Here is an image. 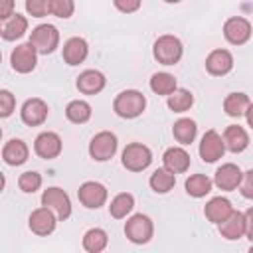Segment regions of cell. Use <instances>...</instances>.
<instances>
[{
  "label": "cell",
  "instance_id": "obj_1",
  "mask_svg": "<svg viewBox=\"0 0 253 253\" xmlns=\"http://www.w3.org/2000/svg\"><path fill=\"white\" fill-rule=\"evenodd\" d=\"M144 107H146V99L136 89H126V91L119 93L117 99H115V103H113L115 113L119 117H123V119H134V117H138L144 111Z\"/></svg>",
  "mask_w": 253,
  "mask_h": 253
},
{
  "label": "cell",
  "instance_id": "obj_2",
  "mask_svg": "<svg viewBox=\"0 0 253 253\" xmlns=\"http://www.w3.org/2000/svg\"><path fill=\"white\" fill-rule=\"evenodd\" d=\"M182 51H184L182 42L176 36H160L154 42V57L158 59V63L174 65L180 61Z\"/></svg>",
  "mask_w": 253,
  "mask_h": 253
},
{
  "label": "cell",
  "instance_id": "obj_3",
  "mask_svg": "<svg viewBox=\"0 0 253 253\" xmlns=\"http://www.w3.org/2000/svg\"><path fill=\"white\" fill-rule=\"evenodd\" d=\"M30 43L38 49V53H51L59 43V32L51 24H40L32 30Z\"/></svg>",
  "mask_w": 253,
  "mask_h": 253
},
{
  "label": "cell",
  "instance_id": "obj_4",
  "mask_svg": "<svg viewBox=\"0 0 253 253\" xmlns=\"http://www.w3.org/2000/svg\"><path fill=\"white\" fill-rule=\"evenodd\" d=\"M152 162V152L140 142H132L123 150V166L130 172H140Z\"/></svg>",
  "mask_w": 253,
  "mask_h": 253
},
{
  "label": "cell",
  "instance_id": "obj_5",
  "mask_svg": "<svg viewBox=\"0 0 253 253\" xmlns=\"http://www.w3.org/2000/svg\"><path fill=\"white\" fill-rule=\"evenodd\" d=\"M117 152V136L109 130H103L99 134H95L89 142V154L93 160L105 162L109 158H113V154Z\"/></svg>",
  "mask_w": 253,
  "mask_h": 253
},
{
  "label": "cell",
  "instance_id": "obj_6",
  "mask_svg": "<svg viewBox=\"0 0 253 253\" xmlns=\"http://www.w3.org/2000/svg\"><path fill=\"white\" fill-rule=\"evenodd\" d=\"M152 233H154V225H152L150 217L142 215V213H134L125 225V235L132 243H146V241H150Z\"/></svg>",
  "mask_w": 253,
  "mask_h": 253
},
{
  "label": "cell",
  "instance_id": "obj_7",
  "mask_svg": "<svg viewBox=\"0 0 253 253\" xmlns=\"http://www.w3.org/2000/svg\"><path fill=\"white\" fill-rule=\"evenodd\" d=\"M223 36L233 45H243L251 38V24L241 16H233L223 24Z\"/></svg>",
  "mask_w": 253,
  "mask_h": 253
},
{
  "label": "cell",
  "instance_id": "obj_8",
  "mask_svg": "<svg viewBox=\"0 0 253 253\" xmlns=\"http://www.w3.org/2000/svg\"><path fill=\"white\" fill-rule=\"evenodd\" d=\"M12 67L20 73H30L36 63H38V49L28 42V43H20L14 47L12 55H10Z\"/></svg>",
  "mask_w": 253,
  "mask_h": 253
},
{
  "label": "cell",
  "instance_id": "obj_9",
  "mask_svg": "<svg viewBox=\"0 0 253 253\" xmlns=\"http://www.w3.org/2000/svg\"><path fill=\"white\" fill-rule=\"evenodd\" d=\"M42 204L47 206L49 210H53L57 213L59 219H67L71 215V202L69 196L61 190V188H47L42 196Z\"/></svg>",
  "mask_w": 253,
  "mask_h": 253
},
{
  "label": "cell",
  "instance_id": "obj_10",
  "mask_svg": "<svg viewBox=\"0 0 253 253\" xmlns=\"http://www.w3.org/2000/svg\"><path fill=\"white\" fill-rule=\"evenodd\" d=\"M225 152V142L223 138L215 132V130H208L204 136H202V142H200V156L204 162H215L223 156Z\"/></svg>",
  "mask_w": 253,
  "mask_h": 253
},
{
  "label": "cell",
  "instance_id": "obj_11",
  "mask_svg": "<svg viewBox=\"0 0 253 253\" xmlns=\"http://www.w3.org/2000/svg\"><path fill=\"white\" fill-rule=\"evenodd\" d=\"M77 196L85 208H101L107 200V188L99 182H85L81 184Z\"/></svg>",
  "mask_w": 253,
  "mask_h": 253
},
{
  "label": "cell",
  "instance_id": "obj_12",
  "mask_svg": "<svg viewBox=\"0 0 253 253\" xmlns=\"http://www.w3.org/2000/svg\"><path fill=\"white\" fill-rule=\"evenodd\" d=\"M30 229L38 235H49L55 229L53 210H49L47 206H42V208L34 210L32 215H30Z\"/></svg>",
  "mask_w": 253,
  "mask_h": 253
},
{
  "label": "cell",
  "instance_id": "obj_13",
  "mask_svg": "<svg viewBox=\"0 0 253 253\" xmlns=\"http://www.w3.org/2000/svg\"><path fill=\"white\" fill-rule=\"evenodd\" d=\"M34 148H36V154L42 156V158H55L59 152H61V138L51 132V130H45L42 134L36 136V142H34Z\"/></svg>",
  "mask_w": 253,
  "mask_h": 253
},
{
  "label": "cell",
  "instance_id": "obj_14",
  "mask_svg": "<svg viewBox=\"0 0 253 253\" xmlns=\"http://www.w3.org/2000/svg\"><path fill=\"white\" fill-rule=\"evenodd\" d=\"M241 178H243V174H241L239 166L227 162V164L217 168V172H215V186L219 190H227L229 192V190H235L241 184Z\"/></svg>",
  "mask_w": 253,
  "mask_h": 253
},
{
  "label": "cell",
  "instance_id": "obj_15",
  "mask_svg": "<svg viewBox=\"0 0 253 253\" xmlns=\"http://www.w3.org/2000/svg\"><path fill=\"white\" fill-rule=\"evenodd\" d=\"M233 67V55L227 49H213L206 59V69L211 75H225Z\"/></svg>",
  "mask_w": 253,
  "mask_h": 253
},
{
  "label": "cell",
  "instance_id": "obj_16",
  "mask_svg": "<svg viewBox=\"0 0 253 253\" xmlns=\"http://www.w3.org/2000/svg\"><path fill=\"white\" fill-rule=\"evenodd\" d=\"M47 119V105L42 99H28L22 107V121L30 126L42 125Z\"/></svg>",
  "mask_w": 253,
  "mask_h": 253
},
{
  "label": "cell",
  "instance_id": "obj_17",
  "mask_svg": "<svg viewBox=\"0 0 253 253\" xmlns=\"http://www.w3.org/2000/svg\"><path fill=\"white\" fill-rule=\"evenodd\" d=\"M87 53H89V47H87V42L83 38H69L63 45V59L69 65L83 63Z\"/></svg>",
  "mask_w": 253,
  "mask_h": 253
},
{
  "label": "cell",
  "instance_id": "obj_18",
  "mask_svg": "<svg viewBox=\"0 0 253 253\" xmlns=\"http://www.w3.org/2000/svg\"><path fill=\"white\" fill-rule=\"evenodd\" d=\"M28 146H26V142L24 140H20V138H12V140H8L6 144H4V148H2V158H4V162L6 164H10V166H20V164H24L26 160H28Z\"/></svg>",
  "mask_w": 253,
  "mask_h": 253
},
{
  "label": "cell",
  "instance_id": "obj_19",
  "mask_svg": "<svg viewBox=\"0 0 253 253\" xmlns=\"http://www.w3.org/2000/svg\"><path fill=\"white\" fill-rule=\"evenodd\" d=\"M233 211V206H231V202L227 200V198H211L208 204H206V208H204V213H206V217L210 219V221H213V223H221L223 219H227L229 217V213Z\"/></svg>",
  "mask_w": 253,
  "mask_h": 253
},
{
  "label": "cell",
  "instance_id": "obj_20",
  "mask_svg": "<svg viewBox=\"0 0 253 253\" xmlns=\"http://www.w3.org/2000/svg\"><path fill=\"white\" fill-rule=\"evenodd\" d=\"M105 87V75L97 69H87L77 77V89L85 95H95Z\"/></svg>",
  "mask_w": 253,
  "mask_h": 253
},
{
  "label": "cell",
  "instance_id": "obj_21",
  "mask_svg": "<svg viewBox=\"0 0 253 253\" xmlns=\"http://www.w3.org/2000/svg\"><path fill=\"white\" fill-rule=\"evenodd\" d=\"M219 233L225 239H239L245 233V213L231 211L229 217L219 223Z\"/></svg>",
  "mask_w": 253,
  "mask_h": 253
},
{
  "label": "cell",
  "instance_id": "obj_22",
  "mask_svg": "<svg viewBox=\"0 0 253 253\" xmlns=\"http://www.w3.org/2000/svg\"><path fill=\"white\" fill-rule=\"evenodd\" d=\"M162 160H164V166H166L168 170H172L174 174H178V172H186L188 166H190V154H188L184 148H180V146H172V148H168V150L164 152Z\"/></svg>",
  "mask_w": 253,
  "mask_h": 253
},
{
  "label": "cell",
  "instance_id": "obj_23",
  "mask_svg": "<svg viewBox=\"0 0 253 253\" xmlns=\"http://www.w3.org/2000/svg\"><path fill=\"white\" fill-rule=\"evenodd\" d=\"M223 142H225V146L231 152H243L247 148V144H249V136H247V132H245L243 126L231 125L223 132Z\"/></svg>",
  "mask_w": 253,
  "mask_h": 253
},
{
  "label": "cell",
  "instance_id": "obj_24",
  "mask_svg": "<svg viewBox=\"0 0 253 253\" xmlns=\"http://www.w3.org/2000/svg\"><path fill=\"white\" fill-rule=\"evenodd\" d=\"M28 30V20L22 14H12L8 20H4L2 26V38L4 40H18Z\"/></svg>",
  "mask_w": 253,
  "mask_h": 253
},
{
  "label": "cell",
  "instance_id": "obj_25",
  "mask_svg": "<svg viewBox=\"0 0 253 253\" xmlns=\"http://www.w3.org/2000/svg\"><path fill=\"white\" fill-rule=\"evenodd\" d=\"M174 184H176L174 172L168 170L166 166L154 170L152 176H150V188H152L154 192H158V194H166V192H170V190L174 188Z\"/></svg>",
  "mask_w": 253,
  "mask_h": 253
},
{
  "label": "cell",
  "instance_id": "obj_26",
  "mask_svg": "<svg viewBox=\"0 0 253 253\" xmlns=\"http://www.w3.org/2000/svg\"><path fill=\"white\" fill-rule=\"evenodd\" d=\"M249 105H251V101H249V97L245 93H229L225 97V101H223V109H225V113L229 117H241V115H245L247 109H249Z\"/></svg>",
  "mask_w": 253,
  "mask_h": 253
},
{
  "label": "cell",
  "instance_id": "obj_27",
  "mask_svg": "<svg viewBox=\"0 0 253 253\" xmlns=\"http://www.w3.org/2000/svg\"><path fill=\"white\" fill-rule=\"evenodd\" d=\"M196 130H198V126L192 119H180V121L174 123V128H172L174 138L180 144H190L196 138Z\"/></svg>",
  "mask_w": 253,
  "mask_h": 253
},
{
  "label": "cell",
  "instance_id": "obj_28",
  "mask_svg": "<svg viewBox=\"0 0 253 253\" xmlns=\"http://www.w3.org/2000/svg\"><path fill=\"white\" fill-rule=\"evenodd\" d=\"M150 89H152L156 95H170V93L176 91L178 87H176L174 75L160 71V73H154V75L150 77Z\"/></svg>",
  "mask_w": 253,
  "mask_h": 253
},
{
  "label": "cell",
  "instance_id": "obj_29",
  "mask_svg": "<svg viewBox=\"0 0 253 253\" xmlns=\"http://www.w3.org/2000/svg\"><path fill=\"white\" fill-rule=\"evenodd\" d=\"M132 208H134V198L130 194L123 192V194H119V196L113 198V202L109 206V211H111L113 217L121 219V217H126V213H130Z\"/></svg>",
  "mask_w": 253,
  "mask_h": 253
},
{
  "label": "cell",
  "instance_id": "obj_30",
  "mask_svg": "<svg viewBox=\"0 0 253 253\" xmlns=\"http://www.w3.org/2000/svg\"><path fill=\"white\" fill-rule=\"evenodd\" d=\"M210 190H211V180L204 174H192L186 180V192L194 198H202V196L210 194Z\"/></svg>",
  "mask_w": 253,
  "mask_h": 253
},
{
  "label": "cell",
  "instance_id": "obj_31",
  "mask_svg": "<svg viewBox=\"0 0 253 253\" xmlns=\"http://www.w3.org/2000/svg\"><path fill=\"white\" fill-rule=\"evenodd\" d=\"M107 241H109L107 233H105L103 229H99V227H93V229H89V231L85 233V237H83V247H85L89 253H99V251H103V249L107 247Z\"/></svg>",
  "mask_w": 253,
  "mask_h": 253
},
{
  "label": "cell",
  "instance_id": "obj_32",
  "mask_svg": "<svg viewBox=\"0 0 253 253\" xmlns=\"http://www.w3.org/2000/svg\"><path fill=\"white\" fill-rule=\"evenodd\" d=\"M194 105V97L188 89H176L168 95V107L174 113H184Z\"/></svg>",
  "mask_w": 253,
  "mask_h": 253
},
{
  "label": "cell",
  "instance_id": "obj_33",
  "mask_svg": "<svg viewBox=\"0 0 253 253\" xmlns=\"http://www.w3.org/2000/svg\"><path fill=\"white\" fill-rule=\"evenodd\" d=\"M65 115H67V119L71 123H77V125L87 123L91 119V105L85 103V101H79V99L77 101H71L67 105V109H65Z\"/></svg>",
  "mask_w": 253,
  "mask_h": 253
},
{
  "label": "cell",
  "instance_id": "obj_34",
  "mask_svg": "<svg viewBox=\"0 0 253 253\" xmlns=\"http://www.w3.org/2000/svg\"><path fill=\"white\" fill-rule=\"evenodd\" d=\"M18 186H20L22 192L34 194V192L42 186V176H40L38 172H24V174L20 176V180H18Z\"/></svg>",
  "mask_w": 253,
  "mask_h": 253
},
{
  "label": "cell",
  "instance_id": "obj_35",
  "mask_svg": "<svg viewBox=\"0 0 253 253\" xmlns=\"http://www.w3.org/2000/svg\"><path fill=\"white\" fill-rule=\"evenodd\" d=\"M26 10L34 18H43L51 12V0H26Z\"/></svg>",
  "mask_w": 253,
  "mask_h": 253
},
{
  "label": "cell",
  "instance_id": "obj_36",
  "mask_svg": "<svg viewBox=\"0 0 253 253\" xmlns=\"http://www.w3.org/2000/svg\"><path fill=\"white\" fill-rule=\"evenodd\" d=\"M75 10L73 0H51V14L57 18H69Z\"/></svg>",
  "mask_w": 253,
  "mask_h": 253
},
{
  "label": "cell",
  "instance_id": "obj_37",
  "mask_svg": "<svg viewBox=\"0 0 253 253\" xmlns=\"http://www.w3.org/2000/svg\"><path fill=\"white\" fill-rule=\"evenodd\" d=\"M14 107H16L14 95H12L10 91L2 89V91H0V115H2V117H10L12 111H14Z\"/></svg>",
  "mask_w": 253,
  "mask_h": 253
},
{
  "label": "cell",
  "instance_id": "obj_38",
  "mask_svg": "<svg viewBox=\"0 0 253 253\" xmlns=\"http://www.w3.org/2000/svg\"><path fill=\"white\" fill-rule=\"evenodd\" d=\"M239 186H241V194H243L245 198L253 200V170H247V172L243 174Z\"/></svg>",
  "mask_w": 253,
  "mask_h": 253
},
{
  "label": "cell",
  "instance_id": "obj_39",
  "mask_svg": "<svg viewBox=\"0 0 253 253\" xmlns=\"http://www.w3.org/2000/svg\"><path fill=\"white\" fill-rule=\"evenodd\" d=\"M113 2L125 14H132V12H136L140 8V0H113Z\"/></svg>",
  "mask_w": 253,
  "mask_h": 253
},
{
  "label": "cell",
  "instance_id": "obj_40",
  "mask_svg": "<svg viewBox=\"0 0 253 253\" xmlns=\"http://www.w3.org/2000/svg\"><path fill=\"white\" fill-rule=\"evenodd\" d=\"M245 233H247V237L253 239V208H249L245 211Z\"/></svg>",
  "mask_w": 253,
  "mask_h": 253
},
{
  "label": "cell",
  "instance_id": "obj_41",
  "mask_svg": "<svg viewBox=\"0 0 253 253\" xmlns=\"http://www.w3.org/2000/svg\"><path fill=\"white\" fill-rule=\"evenodd\" d=\"M2 2V10H0V18L2 20H8L12 16V8H14V0H0Z\"/></svg>",
  "mask_w": 253,
  "mask_h": 253
},
{
  "label": "cell",
  "instance_id": "obj_42",
  "mask_svg": "<svg viewBox=\"0 0 253 253\" xmlns=\"http://www.w3.org/2000/svg\"><path fill=\"white\" fill-rule=\"evenodd\" d=\"M245 117H247V123H249V126L253 128V103L249 105V109H247V113H245Z\"/></svg>",
  "mask_w": 253,
  "mask_h": 253
},
{
  "label": "cell",
  "instance_id": "obj_43",
  "mask_svg": "<svg viewBox=\"0 0 253 253\" xmlns=\"http://www.w3.org/2000/svg\"><path fill=\"white\" fill-rule=\"evenodd\" d=\"M166 2H180V0H166Z\"/></svg>",
  "mask_w": 253,
  "mask_h": 253
},
{
  "label": "cell",
  "instance_id": "obj_44",
  "mask_svg": "<svg viewBox=\"0 0 253 253\" xmlns=\"http://www.w3.org/2000/svg\"><path fill=\"white\" fill-rule=\"evenodd\" d=\"M251 253H253V245H251Z\"/></svg>",
  "mask_w": 253,
  "mask_h": 253
}]
</instances>
